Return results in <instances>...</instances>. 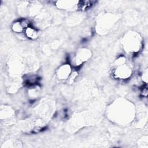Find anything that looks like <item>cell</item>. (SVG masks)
<instances>
[{
	"instance_id": "cell-1",
	"label": "cell",
	"mask_w": 148,
	"mask_h": 148,
	"mask_svg": "<svg viewBox=\"0 0 148 148\" xmlns=\"http://www.w3.org/2000/svg\"><path fill=\"white\" fill-rule=\"evenodd\" d=\"M134 109L130 103L124 101H117L113 104L110 110V116L113 120L118 123H127L134 115Z\"/></svg>"
},
{
	"instance_id": "cell-2",
	"label": "cell",
	"mask_w": 148,
	"mask_h": 148,
	"mask_svg": "<svg viewBox=\"0 0 148 148\" xmlns=\"http://www.w3.org/2000/svg\"><path fill=\"white\" fill-rule=\"evenodd\" d=\"M122 43L124 50L128 53L138 52L142 45V39L140 35L134 31L127 32L124 36Z\"/></svg>"
},
{
	"instance_id": "cell-3",
	"label": "cell",
	"mask_w": 148,
	"mask_h": 148,
	"mask_svg": "<svg viewBox=\"0 0 148 148\" xmlns=\"http://www.w3.org/2000/svg\"><path fill=\"white\" fill-rule=\"evenodd\" d=\"M119 18L114 14H105L97 22V32L101 34H106L113 27Z\"/></svg>"
},
{
	"instance_id": "cell-4",
	"label": "cell",
	"mask_w": 148,
	"mask_h": 148,
	"mask_svg": "<svg viewBox=\"0 0 148 148\" xmlns=\"http://www.w3.org/2000/svg\"><path fill=\"white\" fill-rule=\"evenodd\" d=\"M132 75V70L130 66L125 64L124 57H119L116 61V68L114 71L115 77L120 79H127Z\"/></svg>"
},
{
	"instance_id": "cell-5",
	"label": "cell",
	"mask_w": 148,
	"mask_h": 148,
	"mask_svg": "<svg viewBox=\"0 0 148 148\" xmlns=\"http://www.w3.org/2000/svg\"><path fill=\"white\" fill-rule=\"evenodd\" d=\"M91 56V52L88 49H80L75 54V56L71 60L73 62V65L76 66L81 65L84 62L87 61Z\"/></svg>"
},
{
	"instance_id": "cell-6",
	"label": "cell",
	"mask_w": 148,
	"mask_h": 148,
	"mask_svg": "<svg viewBox=\"0 0 148 148\" xmlns=\"http://www.w3.org/2000/svg\"><path fill=\"white\" fill-rule=\"evenodd\" d=\"M31 25L29 20L28 18H23L19 20L16 21L12 25V29L16 33L24 32L25 29Z\"/></svg>"
},
{
	"instance_id": "cell-7",
	"label": "cell",
	"mask_w": 148,
	"mask_h": 148,
	"mask_svg": "<svg viewBox=\"0 0 148 148\" xmlns=\"http://www.w3.org/2000/svg\"><path fill=\"white\" fill-rule=\"evenodd\" d=\"M72 73V68L70 64H65L61 65L57 71V75L60 80H66Z\"/></svg>"
},
{
	"instance_id": "cell-8",
	"label": "cell",
	"mask_w": 148,
	"mask_h": 148,
	"mask_svg": "<svg viewBox=\"0 0 148 148\" xmlns=\"http://www.w3.org/2000/svg\"><path fill=\"white\" fill-rule=\"evenodd\" d=\"M78 1H61L57 2V6L62 9L73 10L78 9Z\"/></svg>"
},
{
	"instance_id": "cell-9",
	"label": "cell",
	"mask_w": 148,
	"mask_h": 148,
	"mask_svg": "<svg viewBox=\"0 0 148 148\" xmlns=\"http://www.w3.org/2000/svg\"><path fill=\"white\" fill-rule=\"evenodd\" d=\"M23 64L20 60H13L10 62L9 65V70L10 73L14 75H19L23 70Z\"/></svg>"
},
{
	"instance_id": "cell-10",
	"label": "cell",
	"mask_w": 148,
	"mask_h": 148,
	"mask_svg": "<svg viewBox=\"0 0 148 148\" xmlns=\"http://www.w3.org/2000/svg\"><path fill=\"white\" fill-rule=\"evenodd\" d=\"M24 34L28 39L34 40L38 38L39 36V31L38 29L32 25L28 27L24 31Z\"/></svg>"
},
{
	"instance_id": "cell-11",
	"label": "cell",
	"mask_w": 148,
	"mask_h": 148,
	"mask_svg": "<svg viewBox=\"0 0 148 148\" xmlns=\"http://www.w3.org/2000/svg\"><path fill=\"white\" fill-rule=\"evenodd\" d=\"M14 114V110L8 106H2L1 108V119H8L12 117Z\"/></svg>"
},
{
	"instance_id": "cell-12",
	"label": "cell",
	"mask_w": 148,
	"mask_h": 148,
	"mask_svg": "<svg viewBox=\"0 0 148 148\" xmlns=\"http://www.w3.org/2000/svg\"><path fill=\"white\" fill-rule=\"evenodd\" d=\"M19 84H20V83H18V82L12 83L9 85V86L8 88L9 93H12V94L16 93L19 89V87H20Z\"/></svg>"
},
{
	"instance_id": "cell-13",
	"label": "cell",
	"mask_w": 148,
	"mask_h": 148,
	"mask_svg": "<svg viewBox=\"0 0 148 148\" xmlns=\"http://www.w3.org/2000/svg\"><path fill=\"white\" fill-rule=\"evenodd\" d=\"M19 142L16 140H9L4 143L3 145L2 146V147H20Z\"/></svg>"
},
{
	"instance_id": "cell-14",
	"label": "cell",
	"mask_w": 148,
	"mask_h": 148,
	"mask_svg": "<svg viewBox=\"0 0 148 148\" xmlns=\"http://www.w3.org/2000/svg\"><path fill=\"white\" fill-rule=\"evenodd\" d=\"M142 78H143V80L144 82H145L146 83H147V70L146 71V72H143V75H142Z\"/></svg>"
}]
</instances>
